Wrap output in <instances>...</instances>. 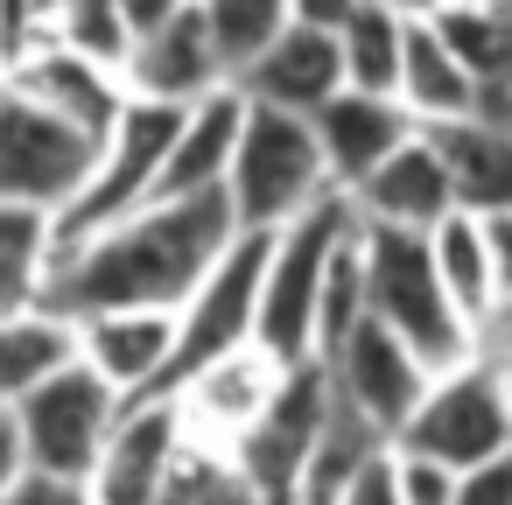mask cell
I'll use <instances>...</instances> for the list:
<instances>
[{"label":"cell","mask_w":512,"mask_h":505,"mask_svg":"<svg viewBox=\"0 0 512 505\" xmlns=\"http://www.w3.org/2000/svg\"><path fill=\"white\" fill-rule=\"evenodd\" d=\"M239 239H246V225L225 190L148 204L127 225H113L85 246H64L43 302L71 323H85L99 309H183Z\"/></svg>","instance_id":"6da1fadb"},{"label":"cell","mask_w":512,"mask_h":505,"mask_svg":"<svg viewBox=\"0 0 512 505\" xmlns=\"http://www.w3.org/2000/svg\"><path fill=\"white\" fill-rule=\"evenodd\" d=\"M358 232V204L351 190H330L323 204H309L295 225L267 232V274H260V330L253 344L274 351L281 365H309L316 358V330H323V281L344 253V239Z\"/></svg>","instance_id":"7a4b0ae2"},{"label":"cell","mask_w":512,"mask_h":505,"mask_svg":"<svg viewBox=\"0 0 512 505\" xmlns=\"http://www.w3.org/2000/svg\"><path fill=\"white\" fill-rule=\"evenodd\" d=\"M365 281H372V316L386 330H400L428 372H456L477 358V323L449 302L442 267H435V239L428 232H400V225H365Z\"/></svg>","instance_id":"3957f363"},{"label":"cell","mask_w":512,"mask_h":505,"mask_svg":"<svg viewBox=\"0 0 512 505\" xmlns=\"http://www.w3.org/2000/svg\"><path fill=\"white\" fill-rule=\"evenodd\" d=\"M330 190H337V176H330L316 120L246 99V134H239V162H232V183H225L239 225L246 232H281L309 204H323Z\"/></svg>","instance_id":"277c9868"},{"label":"cell","mask_w":512,"mask_h":505,"mask_svg":"<svg viewBox=\"0 0 512 505\" xmlns=\"http://www.w3.org/2000/svg\"><path fill=\"white\" fill-rule=\"evenodd\" d=\"M190 106H162V99H127L120 127L106 134V155L85 183V197L57 218V253L64 246H85L113 225H127L134 211L162 204V169H169V148L183 134Z\"/></svg>","instance_id":"5b68a950"},{"label":"cell","mask_w":512,"mask_h":505,"mask_svg":"<svg viewBox=\"0 0 512 505\" xmlns=\"http://www.w3.org/2000/svg\"><path fill=\"white\" fill-rule=\"evenodd\" d=\"M99 155H106V141H92L85 127H71L64 113H50L8 85V99H0V204L64 218L85 197Z\"/></svg>","instance_id":"8992f818"},{"label":"cell","mask_w":512,"mask_h":505,"mask_svg":"<svg viewBox=\"0 0 512 505\" xmlns=\"http://www.w3.org/2000/svg\"><path fill=\"white\" fill-rule=\"evenodd\" d=\"M127 414V393H113L85 358H71L57 379H43L22 407H15V428H22V449H29V470H50V477H78L92 484L113 428Z\"/></svg>","instance_id":"52a82bcc"},{"label":"cell","mask_w":512,"mask_h":505,"mask_svg":"<svg viewBox=\"0 0 512 505\" xmlns=\"http://www.w3.org/2000/svg\"><path fill=\"white\" fill-rule=\"evenodd\" d=\"M393 449H421L449 470H477L498 449H512V407H505V372L470 358L456 372H435V386L421 393L414 421L400 428Z\"/></svg>","instance_id":"ba28073f"},{"label":"cell","mask_w":512,"mask_h":505,"mask_svg":"<svg viewBox=\"0 0 512 505\" xmlns=\"http://www.w3.org/2000/svg\"><path fill=\"white\" fill-rule=\"evenodd\" d=\"M330 400H337V386H330V365H323V358L288 365L274 407L232 442V456L246 463V477L260 484L267 505H295V498H302V477H309V456H316V442H323Z\"/></svg>","instance_id":"9c48e42d"},{"label":"cell","mask_w":512,"mask_h":505,"mask_svg":"<svg viewBox=\"0 0 512 505\" xmlns=\"http://www.w3.org/2000/svg\"><path fill=\"white\" fill-rule=\"evenodd\" d=\"M260 274H267V232H246V239L211 267V281L176 309V316H183V344H176V379H169V393H183L204 365H218V358H232V351L253 344V330H260Z\"/></svg>","instance_id":"30bf717a"},{"label":"cell","mask_w":512,"mask_h":505,"mask_svg":"<svg viewBox=\"0 0 512 505\" xmlns=\"http://www.w3.org/2000/svg\"><path fill=\"white\" fill-rule=\"evenodd\" d=\"M330 386H337V400H351L372 428H386L393 442H400V428L414 421V407H421V393L435 386V372L421 365V351L400 337V330H386L379 316H365L330 358Z\"/></svg>","instance_id":"8fae6325"},{"label":"cell","mask_w":512,"mask_h":505,"mask_svg":"<svg viewBox=\"0 0 512 505\" xmlns=\"http://www.w3.org/2000/svg\"><path fill=\"white\" fill-rule=\"evenodd\" d=\"M190 414L176 393H155V400H127L99 470H92V498L99 505H162L183 449H190Z\"/></svg>","instance_id":"7c38bea8"},{"label":"cell","mask_w":512,"mask_h":505,"mask_svg":"<svg viewBox=\"0 0 512 505\" xmlns=\"http://www.w3.org/2000/svg\"><path fill=\"white\" fill-rule=\"evenodd\" d=\"M183 316L176 309H99L78 323V358L127 400H155L176 379Z\"/></svg>","instance_id":"4fadbf2b"},{"label":"cell","mask_w":512,"mask_h":505,"mask_svg":"<svg viewBox=\"0 0 512 505\" xmlns=\"http://www.w3.org/2000/svg\"><path fill=\"white\" fill-rule=\"evenodd\" d=\"M225 85H232V71H225V57H218V43H211V22H204L197 0L134 43V64H127V92H134V99L204 106V99L225 92Z\"/></svg>","instance_id":"5bb4252c"},{"label":"cell","mask_w":512,"mask_h":505,"mask_svg":"<svg viewBox=\"0 0 512 505\" xmlns=\"http://www.w3.org/2000/svg\"><path fill=\"white\" fill-rule=\"evenodd\" d=\"M15 92H29L36 106H50V113H64L71 127H85L92 141H106L113 127H120V113H127V78L120 71H106V64H92V57H78V50H64V43H29L22 57H15Z\"/></svg>","instance_id":"9a60e30c"},{"label":"cell","mask_w":512,"mask_h":505,"mask_svg":"<svg viewBox=\"0 0 512 505\" xmlns=\"http://www.w3.org/2000/svg\"><path fill=\"white\" fill-rule=\"evenodd\" d=\"M351 204H358L365 225L435 232V225L456 211V183H449V162H442V148L428 141V127H421L407 148H393V155L351 190Z\"/></svg>","instance_id":"2e32d148"},{"label":"cell","mask_w":512,"mask_h":505,"mask_svg":"<svg viewBox=\"0 0 512 505\" xmlns=\"http://www.w3.org/2000/svg\"><path fill=\"white\" fill-rule=\"evenodd\" d=\"M281 379H288V365H281L274 351L246 344V351H232V358L204 365L176 400H183V414H190V428H197L204 442H225V449H232V442H239L267 407H274Z\"/></svg>","instance_id":"e0dca14e"},{"label":"cell","mask_w":512,"mask_h":505,"mask_svg":"<svg viewBox=\"0 0 512 505\" xmlns=\"http://www.w3.org/2000/svg\"><path fill=\"white\" fill-rule=\"evenodd\" d=\"M316 120V134H323V155H330V176H337V190H358L393 148H407L414 134H421V120L400 106V99H386V92H337L323 113H309Z\"/></svg>","instance_id":"ac0fdd59"},{"label":"cell","mask_w":512,"mask_h":505,"mask_svg":"<svg viewBox=\"0 0 512 505\" xmlns=\"http://www.w3.org/2000/svg\"><path fill=\"white\" fill-rule=\"evenodd\" d=\"M344 85H351L344 78V43L323 36V29H302V22L239 78V92L253 106H281V113H323Z\"/></svg>","instance_id":"d6986e66"},{"label":"cell","mask_w":512,"mask_h":505,"mask_svg":"<svg viewBox=\"0 0 512 505\" xmlns=\"http://www.w3.org/2000/svg\"><path fill=\"white\" fill-rule=\"evenodd\" d=\"M239 134H246V92L239 85H225L204 106H190L183 134L169 148V169H162V204L225 190L232 183V162H239Z\"/></svg>","instance_id":"ffe728a7"},{"label":"cell","mask_w":512,"mask_h":505,"mask_svg":"<svg viewBox=\"0 0 512 505\" xmlns=\"http://www.w3.org/2000/svg\"><path fill=\"white\" fill-rule=\"evenodd\" d=\"M428 141H435L442 162H449L456 211L512 218V127L470 113V120H442V127H428Z\"/></svg>","instance_id":"44dd1931"},{"label":"cell","mask_w":512,"mask_h":505,"mask_svg":"<svg viewBox=\"0 0 512 505\" xmlns=\"http://www.w3.org/2000/svg\"><path fill=\"white\" fill-rule=\"evenodd\" d=\"M400 106L421 120V127H442V120H470L484 106V85L463 71V57L442 43L435 22H407V64H400Z\"/></svg>","instance_id":"7402d4cb"},{"label":"cell","mask_w":512,"mask_h":505,"mask_svg":"<svg viewBox=\"0 0 512 505\" xmlns=\"http://www.w3.org/2000/svg\"><path fill=\"white\" fill-rule=\"evenodd\" d=\"M71 358H78V323L57 316L50 302L22 309V316H0V414H15Z\"/></svg>","instance_id":"603a6c76"},{"label":"cell","mask_w":512,"mask_h":505,"mask_svg":"<svg viewBox=\"0 0 512 505\" xmlns=\"http://www.w3.org/2000/svg\"><path fill=\"white\" fill-rule=\"evenodd\" d=\"M435 267H442V288H449V302L484 330V316L505 302V281H498V246H491V218H477V211H449L435 232Z\"/></svg>","instance_id":"cb8c5ba5"},{"label":"cell","mask_w":512,"mask_h":505,"mask_svg":"<svg viewBox=\"0 0 512 505\" xmlns=\"http://www.w3.org/2000/svg\"><path fill=\"white\" fill-rule=\"evenodd\" d=\"M57 267V218L29 204H0V316H22L50 295Z\"/></svg>","instance_id":"d4e9b609"},{"label":"cell","mask_w":512,"mask_h":505,"mask_svg":"<svg viewBox=\"0 0 512 505\" xmlns=\"http://www.w3.org/2000/svg\"><path fill=\"white\" fill-rule=\"evenodd\" d=\"M344 78L351 92H386L400 99V64H407V15H393L386 0H365V8L344 22Z\"/></svg>","instance_id":"484cf974"},{"label":"cell","mask_w":512,"mask_h":505,"mask_svg":"<svg viewBox=\"0 0 512 505\" xmlns=\"http://www.w3.org/2000/svg\"><path fill=\"white\" fill-rule=\"evenodd\" d=\"M197 8H204V22H211V43H218L232 85L295 29V0H197Z\"/></svg>","instance_id":"4316f807"},{"label":"cell","mask_w":512,"mask_h":505,"mask_svg":"<svg viewBox=\"0 0 512 505\" xmlns=\"http://www.w3.org/2000/svg\"><path fill=\"white\" fill-rule=\"evenodd\" d=\"M442 29V43L463 57V71L484 85V92H505L512 85V29L498 8H477V0H449L442 15H428Z\"/></svg>","instance_id":"83f0119b"},{"label":"cell","mask_w":512,"mask_h":505,"mask_svg":"<svg viewBox=\"0 0 512 505\" xmlns=\"http://www.w3.org/2000/svg\"><path fill=\"white\" fill-rule=\"evenodd\" d=\"M50 43H64V50H78V57H92V64L127 78L141 29L127 15V0H64V15L50 22Z\"/></svg>","instance_id":"f1b7e54d"},{"label":"cell","mask_w":512,"mask_h":505,"mask_svg":"<svg viewBox=\"0 0 512 505\" xmlns=\"http://www.w3.org/2000/svg\"><path fill=\"white\" fill-rule=\"evenodd\" d=\"M162 505H267V498H260V484L246 477V463H239L225 442L190 435V449H183V463H176Z\"/></svg>","instance_id":"f546056e"},{"label":"cell","mask_w":512,"mask_h":505,"mask_svg":"<svg viewBox=\"0 0 512 505\" xmlns=\"http://www.w3.org/2000/svg\"><path fill=\"white\" fill-rule=\"evenodd\" d=\"M358 232H365V218H358ZM344 239V253H337V267H330V281H323V330H316V358H330L365 316H372V281H365V239Z\"/></svg>","instance_id":"4dcf8cb0"},{"label":"cell","mask_w":512,"mask_h":505,"mask_svg":"<svg viewBox=\"0 0 512 505\" xmlns=\"http://www.w3.org/2000/svg\"><path fill=\"white\" fill-rule=\"evenodd\" d=\"M393 491H400V505H456L463 470H449L421 449H393Z\"/></svg>","instance_id":"1f68e13d"},{"label":"cell","mask_w":512,"mask_h":505,"mask_svg":"<svg viewBox=\"0 0 512 505\" xmlns=\"http://www.w3.org/2000/svg\"><path fill=\"white\" fill-rule=\"evenodd\" d=\"M0 505H99L92 498V484H78V477H50V470H29Z\"/></svg>","instance_id":"d6a6232c"},{"label":"cell","mask_w":512,"mask_h":505,"mask_svg":"<svg viewBox=\"0 0 512 505\" xmlns=\"http://www.w3.org/2000/svg\"><path fill=\"white\" fill-rule=\"evenodd\" d=\"M456 505H512V449H498L491 463L463 470V491H456Z\"/></svg>","instance_id":"836d02e7"},{"label":"cell","mask_w":512,"mask_h":505,"mask_svg":"<svg viewBox=\"0 0 512 505\" xmlns=\"http://www.w3.org/2000/svg\"><path fill=\"white\" fill-rule=\"evenodd\" d=\"M477 358L498 365V372H512V295L484 316V330H477Z\"/></svg>","instance_id":"e575fe53"},{"label":"cell","mask_w":512,"mask_h":505,"mask_svg":"<svg viewBox=\"0 0 512 505\" xmlns=\"http://www.w3.org/2000/svg\"><path fill=\"white\" fill-rule=\"evenodd\" d=\"M365 8V0H295V22L302 29H323V36H344V22Z\"/></svg>","instance_id":"d590c367"},{"label":"cell","mask_w":512,"mask_h":505,"mask_svg":"<svg viewBox=\"0 0 512 505\" xmlns=\"http://www.w3.org/2000/svg\"><path fill=\"white\" fill-rule=\"evenodd\" d=\"M29 477V449H22V428H15V414H0V498H8L15 484Z\"/></svg>","instance_id":"8d00e7d4"},{"label":"cell","mask_w":512,"mask_h":505,"mask_svg":"<svg viewBox=\"0 0 512 505\" xmlns=\"http://www.w3.org/2000/svg\"><path fill=\"white\" fill-rule=\"evenodd\" d=\"M344 505H400V491H393V449H386V456L358 477V491H351Z\"/></svg>","instance_id":"74e56055"},{"label":"cell","mask_w":512,"mask_h":505,"mask_svg":"<svg viewBox=\"0 0 512 505\" xmlns=\"http://www.w3.org/2000/svg\"><path fill=\"white\" fill-rule=\"evenodd\" d=\"M190 8V0H127V15H134V29L148 36V29H162L169 15H183Z\"/></svg>","instance_id":"f35d334b"},{"label":"cell","mask_w":512,"mask_h":505,"mask_svg":"<svg viewBox=\"0 0 512 505\" xmlns=\"http://www.w3.org/2000/svg\"><path fill=\"white\" fill-rule=\"evenodd\" d=\"M491 246H498V281L512 295V218H491Z\"/></svg>","instance_id":"ab89813d"},{"label":"cell","mask_w":512,"mask_h":505,"mask_svg":"<svg viewBox=\"0 0 512 505\" xmlns=\"http://www.w3.org/2000/svg\"><path fill=\"white\" fill-rule=\"evenodd\" d=\"M386 8H393V15H407V22H428V15H442V8H449V0H386Z\"/></svg>","instance_id":"60d3db41"},{"label":"cell","mask_w":512,"mask_h":505,"mask_svg":"<svg viewBox=\"0 0 512 505\" xmlns=\"http://www.w3.org/2000/svg\"><path fill=\"white\" fill-rule=\"evenodd\" d=\"M484 120H498V127H512V85L505 92H484V106H477Z\"/></svg>","instance_id":"b9f144b4"},{"label":"cell","mask_w":512,"mask_h":505,"mask_svg":"<svg viewBox=\"0 0 512 505\" xmlns=\"http://www.w3.org/2000/svg\"><path fill=\"white\" fill-rule=\"evenodd\" d=\"M8 85H15V57L0 50V99H8Z\"/></svg>","instance_id":"7bdbcfd3"},{"label":"cell","mask_w":512,"mask_h":505,"mask_svg":"<svg viewBox=\"0 0 512 505\" xmlns=\"http://www.w3.org/2000/svg\"><path fill=\"white\" fill-rule=\"evenodd\" d=\"M498 15H505V29H512V0H498Z\"/></svg>","instance_id":"ee69618b"},{"label":"cell","mask_w":512,"mask_h":505,"mask_svg":"<svg viewBox=\"0 0 512 505\" xmlns=\"http://www.w3.org/2000/svg\"><path fill=\"white\" fill-rule=\"evenodd\" d=\"M0 50H8V15H0Z\"/></svg>","instance_id":"f6af8a7d"},{"label":"cell","mask_w":512,"mask_h":505,"mask_svg":"<svg viewBox=\"0 0 512 505\" xmlns=\"http://www.w3.org/2000/svg\"><path fill=\"white\" fill-rule=\"evenodd\" d=\"M505 407H512V372H505Z\"/></svg>","instance_id":"bcb514c9"},{"label":"cell","mask_w":512,"mask_h":505,"mask_svg":"<svg viewBox=\"0 0 512 505\" xmlns=\"http://www.w3.org/2000/svg\"><path fill=\"white\" fill-rule=\"evenodd\" d=\"M477 8H498V0H477Z\"/></svg>","instance_id":"7dc6e473"}]
</instances>
